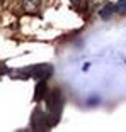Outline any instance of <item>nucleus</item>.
Masks as SVG:
<instances>
[{
  "label": "nucleus",
  "mask_w": 126,
  "mask_h": 132,
  "mask_svg": "<svg viewBox=\"0 0 126 132\" xmlns=\"http://www.w3.org/2000/svg\"><path fill=\"white\" fill-rule=\"evenodd\" d=\"M46 107H48V113L51 117L53 124L56 125L60 120V113H61V107H63V100H61L60 90H53V92L46 93Z\"/></svg>",
  "instance_id": "f257e3e1"
},
{
  "label": "nucleus",
  "mask_w": 126,
  "mask_h": 132,
  "mask_svg": "<svg viewBox=\"0 0 126 132\" xmlns=\"http://www.w3.org/2000/svg\"><path fill=\"white\" fill-rule=\"evenodd\" d=\"M53 120L48 112H43L41 109H34L31 117V127L32 130H50V127H53Z\"/></svg>",
  "instance_id": "f03ea898"
},
{
  "label": "nucleus",
  "mask_w": 126,
  "mask_h": 132,
  "mask_svg": "<svg viewBox=\"0 0 126 132\" xmlns=\"http://www.w3.org/2000/svg\"><path fill=\"white\" fill-rule=\"evenodd\" d=\"M29 73H31V76L38 78V80H46L53 75V68L50 64H36L29 70Z\"/></svg>",
  "instance_id": "7ed1b4c3"
},
{
  "label": "nucleus",
  "mask_w": 126,
  "mask_h": 132,
  "mask_svg": "<svg viewBox=\"0 0 126 132\" xmlns=\"http://www.w3.org/2000/svg\"><path fill=\"white\" fill-rule=\"evenodd\" d=\"M43 97H46V80H39V83L36 85L34 100H36V102H39Z\"/></svg>",
  "instance_id": "20e7f679"
},
{
  "label": "nucleus",
  "mask_w": 126,
  "mask_h": 132,
  "mask_svg": "<svg viewBox=\"0 0 126 132\" xmlns=\"http://www.w3.org/2000/svg\"><path fill=\"white\" fill-rule=\"evenodd\" d=\"M114 12H116V4H106L101 10H99V15L102 17V19H109Z\"/></svg>",
  "instance_id": "39448f33"
},
{
  "label": "nucleus",
  "mask_w": 126,
  "mask_h": 132,
  "mask_svg": "<svg viewBox=\"0 0 126 132\" xmlns=\"http://www.w3.org/2000/svg\"><path fill=\"white\" fill-rule=\"evenodd\" d=\"M41 5V0H22V7L27 12H38Z\"/></svg>",
  "instance_id": "423d86ee"
},
{
  "label": "nucleus",
  "mask_w": 126,
  "mask_h": 132,
  "mask_svg": "<svg viewBox=\"0 0 126 132\" xmlns=\"http://www.w3.org/2000/svg\"><path fill=\"white\" fill-rule=\"evenodd\" d=\"M116 12L119 15H126V0H119L116 4Z\"/></svg>",
  "instance_id": "0eeeda50"
},
{
  "label": "nucleus",
  "mask_w": 126,
  "mask_h": 132,
  "mask_svg": "<svg viewBox=\"0 0 126 132\" xmlns=\"http://www.w3.org/2000/svg\"><path fill=\"white\" fill-rule=\"evenodd\" d=\"M70 2L75 5V7H80V5H83V2H85V0H70Z\"/></svg>",
  "instance_id": "6e6552de"
}]
</instances>
